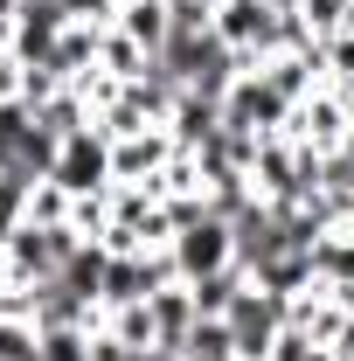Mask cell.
Here are the masks:
<instances>
[{
  "label": "cell",
  "instance_id": "8992f818",
  "mask_svg": "<svg viewBox=\"0 0 354 361\" xmlns=\"http://www.w3.org/2000/svg\"><path fill=\"white\" fill-rule=\"evenodd\" d=\"M312 355H326V348H319L312 334H299V326H285V334L271 341V355H264V361H312Z\"/></svg>",
  "mask_w": 354,
  "mask_h": 361
},
{
  "label": "cell",
  "instance_id": "277c9868",
  "mask_svg": "<svg viewBox=\"0 0 354 361\" xmlns=\"http://www.w3.org/2000/svg\"><path fill=\"white\" fill-rule=\"evenodd\" d=\"M181 355H188V361H236V334H229V319H195L188 341H181Z\"/></svg>",
  "mask_w": 354,
  "mask_h": 361
},
{
  "label": "cell",
  "instance_id": "6da1fadb",
  "mask_svg": "<svg viewBox=\"0 0 354 361\" xmlns=\"http://www.w3.org/2000/svg\"><path fill=\"white\" fill-rule=\"evenodd\" d=\"M49 180H56L63 195H77V202H84V195H104V188H111V139L97 133V126L77 133V139H63V153H56Z\"/></svg>",
  "mask_w": 354,
  "mask_h": 361
},
{
  "label": "cell",
  "instance_id": "ba28073f",
  "mask_svg": "<svg viewBox=\"0 0 354 361\" xmlns=\"http://www.w3.org/2000/svg\"><path fill=\"white\" fill-rule=\"evenodd\" d=\"M312 361H334V355H312Z\"/></svg>",
  "mask_w": 354,
  "mask_h": 361
},
{
  "label": "cell",
  "instance_id": "5b68a950",
  "mask_svg": "<svg viewBox=\"0 0 354 361\" xmlns=\"http://www.w3.org/2000/svg\"><path fill=\"white\" fill-rule=\"evenodd\" d=\"M90 334H97V326H49L42 334V361H90Z\"/></svg>",
  "mask_w": 354,
  "mask_h": 361
},
{
  "label": "cell",
  "instance_id": "52a82bcc",
  "mask_svg": "<svg viewBox=\"0 0 354 361\" xmlns=\"http://www.w3.org/2000/svg\"><path fill=\"white\" fill-rule=\"evenodd\" d=\"M90 361H146V348H126L118 334H104V326H97V334H90Z\"/></svg>",
  "mask_w": 354,
  "mask_h": 361
},
{
  "label": "cell",
  "instance_id": "7a4b0ae2",
  "mask_svg": "<svg viewBox=\"0 0 354 361\" xmlns=\"http://www.w3.org/2000/svg\"><path fill=\"white\" fill-rule=\"evenodd\" d=\"M174 264H181V278L195 285V278H209V271H229L236 264V229L222 223V216H195L188 229H174Z\"/></svg>",
  "mask_w": 354,
  "mask_h": 361
},
{
  "label": "cell",
  "instance_id": "3957f363",
  "mask_svg": "<svg viewBox=\"0 0 354 361\" xmlns=\"http://www.w3.org/2000/svg\"><path fill=\"white\" fill-rule=\"evenodd\" d=\"M111 28H126L146 56H160V49L174 42V14H167V0H118V21Z\"/></svg>",
  "mask_w": 354,
  "mask_h": 361
}]
</instances>
